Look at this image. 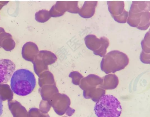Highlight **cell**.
I'll list each match as a JSON object with an SVG mask.
<instances>
[{
    "instance_id": "cell-1",
    "label": "cell",
    "mask_w": 150,
    "mask_h": 117,
    "mask_svg": "<svg viewBox=\"0 0 150 117\" xmlns=\"http://www.w3.org/2000/svg\"><path fill=\"white\" fill-rule=\"evenodd\" d=\"M36 84L34 74L28 70L21 69L14 72L10 80L11 90L20 96H27L34 89Z\"/></svg>"
},
{
    "instance_id": "cell-2",
    "label": "cell",
    "mask_w": 150,
    "mask_h": 117,
    "mask_svg": "<svg viewBox=\"0 0 150 117\" xmlns=\"http://www.w3.org/2000/svg\"><path fill=\"white\" fill-rule=\"evenodd\" d=\"M150 1H132L127 20L131 26L140 30H147L150 26Z\"/></svg>"
},
{
    "instance_id": "cell-3",
    "label": "cell",
    "mask_w": 150,
    "mask_h": 117,
    "mask_svg": "<svg viewBox=\"0 0 150 117\" xmlns=\"http://www.w3.org/2000/svg\"><path fill=\"white\" fill-rule=\"evenodd\" d=\"M94 110L98 117H119L122 107L115 97L112 95L105 94L96 102Z\"/></svg>"
},
{
    "instance_id": "cell-4",
    "label": "cell",
    "mask_w": 150,
    "mask_h": 117,
    "mask_svg": "<svg viewBox=\"0 0 150 117\" xmlns=\"http://www.w3.org/2000/svg\"><path fill=\"white\" fill-rule=\"evenodd\" d=\"M125 53L118 50L110 51L103 57L100 62L101 70L106 74L115 73L124 69L129 63Z\"/></svg>"
},
{
    "instance_id": "cell-5",
    "label": "cell",
    "mask_w": 150,
    "mask_h": 117,
    "mask_svg": "<svg viewBox=\"0 0 150 117\" xmlns=\"http://www.w3.org/2000/svg\"><path fill=\"white\" fill-rule=\"evenodd\" d=\"M84 41L86 46L89 49L92 51L94 54L101 57L105 55L109 45V40L107 37L103 36L98 38L93 34L86 36Z\"/></svg>"
},
{
    "instance_id": "cell-6",
    "label": "cell",
    "mask_w": 150,
    "mask_h": 117,
    "mask_svg": "<svg viewBox=\"0 0 150 117\" xmlns=\"http://www.w3.org/2000/svg\"><path fill=\"white\" fill-rule=\"evenodd\" d=\"M108 10L116 21L120 23L126 22L128 12L124 8V1H107Z\"/></svg>"
},
{
    "instance_id": "cell-7",
    "label": "cell",
    "mask_w": 150,
    "mask_h": 117,
    "mask_svg": "<svg viewBox=\"0 0 150 117\" xmlns=\"http://www.w3.org/2000/svg\"><path fill=\"white\" fill-rule=\"evenodd\" d=\"M16 65L11 60L0 59V84H5L10 80L15 71Z\"/></svg>"
},
{
    "instance_id": "cell-8",
    "label": "cell",
    "mask_w": 150,
    "mask_h": 117,
    "mask_svg": "<svg viewBox=\"0 0 150 117\" xmlns=\"http://www.w3.org/2000/svg\"><path fill=\"white\" fill-rule=\"evenodd\" d=\"M57 1L49 11L51 17H57L63 15L66 11L73 13L74 7L73 1Z\"/></svg>"
},
{
    "instance_id": "cell-9",
    "label": "cell",
    "mask_w": 150,
    "mask_h": 117,
    "mask_svg": "<svg viewBox=\"0 0 150 117\" xmlns=\"http://www.w3.org/2000/svg\"><path fill=\"white\" fill-rule=\"evenodd\" d=\"M15 43L12 35L5 32L4 29L0 27V48H3L6 51H9L15 47Z\"/></svg>"
},
{
    "instance_id": "cell-10",
    "label": "cell",
    "mask_w": 150,
    "mask_h": 117,
    "mask_svg": "<svg viewBox=\"0 0 150 117\" xmlns=\"http://www.w3.org/2000/svg\"><path fill=\"white\" fill-rule=\"evenodd\" d=\"M142 51L140 55V59L143 63H149L150 33L149 31L146 34L141 42Z\"/></svg>"
},
{
    "instance_id": "cell-11",
    "label": "cell",
    "mask_w": 150,
    "mask_h": 117,
    "mask_svg": "<svg viewBox=\"0 0 150 117\" xmlns=\"http://www.w3.org/2000/svg\"><path fill=\"white\" fill-rule=\"evenodd\" d=\"M98 1H85L78 12L79 15L84 18H89L94 14Z\"/></svg>"
},
{
    "instance_id": "cell-12",
    "label": "cell",
    "mask_w": 150,
    "mask_h": 117,
    "mask_svg": "<svg viewBox=\"0 0 150 117\" xmlns=\"http://www.w3.org/2000/svg\"><path fill=\"white\" fill-rule=\"evenodd\" d=\"M100 87L104 90H112L115 88L119 83L117 77L114 74L105 75L102 78Z\"/></svg>"
},
{
    "instance_id": "cell-13",
    "label": "cell",
    "mask_w": 150,
    "mask_h": 117,
    "mask_svg": "<svg viewBox=\"0 0 150 117\" xmlns=\"http://www.w3.org/2000/svg\"><path fill=\"white\" fill-rule=\"evenodd\" d=\"M51 17L49 11L45 9L36 12L35 15V20L40 23L47 21Z\"/></svg>"
},
{
    "instance_id": "cell-14",
    "label": "cell",
    "mask_w": 150,
    "mask_h": 117,
    "mask_svg": "<svg viewBox=\"0 0 150 117\" xmlns=\"http://www.w3.org/2000/svg\"><path fill=\"white\" fill-rule=\"evenodd\" d=\"M8 1H4V2H0V10L6 4Z\"/></svg>"
}]
</instances>
